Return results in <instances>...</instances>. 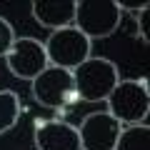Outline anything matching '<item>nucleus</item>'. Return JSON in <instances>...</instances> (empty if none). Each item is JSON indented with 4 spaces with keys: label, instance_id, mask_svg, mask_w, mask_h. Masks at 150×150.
Segmentation results:
<instances>
[{
    "label": "nucleus",
    "instance_id": "obj_1",
    "mask_svg": "<svg viewBox=\"0 0 150 150\" xmlns=\"http://www.w3.org/2000/svg\"><path fill=\"white\" fill-rule=\"evenodd\" d=\"M75 80V93L78 100L85 103H105L110 98V93L115 90V85L120 83L118 65L108 58H88L83 65L73 70Z\"/></svg>",
    "mask_w": 150,
    "mask_h": 150
},
{
    "label": "nucleus",
    "instance_id": "obj_2",
    "mask_svg": "<svg viewBox=\"0 0 150 150\" xmlns=\"http://www.w3.org/2000/svg\"><path fill=\"white\" fill-rule=\"evenodd\" d=\"M108 112L120 125H138L148 120L150 112V90L145 78L120 80L108 98Z\"/></svg>",
    "mask_w": 150,
    "mask_h": 150
},
{
    "label": "nucleus",
    "instance_id": "obj_3",
    "mask_svg": "<svg viewBox=\"0 0 150 150\" xmlns=\"http://www.w3.org/2000/svg\"><path fill=\"white\" fill-rule=\"evenodd\" d=\"M45 55L48 63L55 68H63L73 73L78 65H83L88 58H93V40H88L75 25L53 30L45 40Z\"/></svg>",
    "mask_w": 150,
    "mask_h": 150
},
{
    "label": "nucleus",
    "instance_id": "obj_4",
    "mask_svg": "<svg viewBox=\"0 0 150 150\" xmlns=\"http://www.w3.org/2000/svg\"><path fill=\"white\" fill-rule=\"evenodd\" d=\"M30 93L38 105L48 108V110H65L68 105H73L78 100L73 73L55 68V65H48L38 78H33Z\"/></svg>",
    "mask_w": 150,
    "mask_h": 150
},
{
    "label": "nucleus",
    "instance_id": "obj_5",
    "mask_svg": "<svg viewBox=\"0 0 150 150\" xmlns=\"http://www.w3.org/2000/svg\"><path fill=\"white\" fill-rule=\"evenodd\" d=\"M120 18H123V13L115 5V0H75L73 25L88 40L112 35L120 25Z\"/></svg>",
    "mask_w": 150,
    "mask_h": 150
},
{
    "label": "nucleus",
    "instance_id": "obj_6",
    "mask_svg": "<svg viewBox=\"0 0 150 150\" xmlns=\"http://www.w3.org/2000/svg\"><path fill=\"white\" fill-rule=\"evenodd\" d=\"M5 65L10 75H15L18 80H33L48 68V55H45V45L38 38H15L13 48L5 55Z\"/></svg>",
    "mask_w": 150,
    "mask_h": 150
},
{
    "label": "nucleus",
    "instance_id": "obj_7",
    "mask_svg": "<svg viewBox=\"0 0 150 150\" xmlns=\"http://www.w3.org/2000/svg\"><path fill=\"white\" fill-rule=\"evenodd\" d=\"M75 128L80 138V150H112L123 125L108 110H95L85 115L80 125H75Z\"/></svg>",
    "mask_w": 150,
    "mask_h": 150
},
{
    "label": "nucleus",
    "instance_id": "obj_8",
    "mask_svg": "<svg viewBox=\"0 0 150 150\" xmlns=\"http://www.w3.org/2000/svg\"><path fill=\"white\" fill-rule=\"evenodd\" d=\"M33 143L38 150H80L78 128L65 120H38Z\"/></svg>",
    "mask_w": 150,
    "mask_h": 150
},
{
    "label": "nucleus",
    "instance_id": "obj_9",
    "mask_svg": "<svg viewBox=\"0 0 150 150\" xmlns=\"http://www.w3.org/2000/svg\"><path fill=\"white\" fill-rule=\"evenodd\" d=\"M30 13L38 25L53 30L70 28L75 20V0H33Z\"/></svg>",
    "mask_w": 150,
    "mask_h": 150
},
{
    "label": "nucleus",
    "instance_id": "obj_10",
    "mask_svg": "<svg viewBox=\"0 0 150 150\" xmlns=\"http://www.w3.org/2000/svg\"><path fill=\"white\" fill-rule=\"evenodd\" d=\"M112 150H150V128L145 123L123 125Z\"/></svg>",
    "mask_w": 150,
    "mask_h": 150
},
{
    "label": "nucleus",
    "instance_id": "obj_11",
    "mask_svg": "<svg viewBox=\"0 0 150 150\" xmlns=\"http://www.w3.org/2000/svg\"><path fill=\"white\" fill-rule=\"evenodd\" d=\"M20 112H23V105H20L18 93L0 90V135L15 128L18 120H20Z\"/></svg>",
    "mask_w": 150,
    "mask_h": 150
},
{
    "label": "nucleus",
    "instance_id": "obj_12",
    "mask_svg": "<svg viewBox=\"0 0 150 150\" xmlns=\"http://www.w3.org/2000/svg\"><path fill=\"white\" fill-rule=\"evenodd\" d=\"M15 30H13L10 20H5V18L0 15V58H5L8 50L13 48V43H15Z\"/></svg>",
    "mask_w": 150,
    "mask_h": 150
},
{
    "label": "nucleus",
    "instance_id": "obj_13",
    "mask_svg": "<svg viewBox=\"0 0 150 150\" xmlns=\"http://www.w3.org/2000/svg\"><path fill=\"white\" fill-rule=\"evenodd\" d=\"M148 15H150V8H145V10H140L138 15H135V23H138V38H140V43H150V33H148Z\"/></svg>",
    "mask_w": 150,
    "mask_h": 150
}]
</instances>
